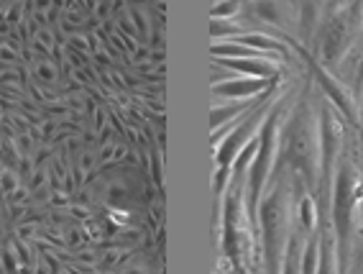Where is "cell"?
<instances>
[{
    "mask_svg": "<svg viewBox=\"0 0 363 274\" xmlns=\"http://www.w3.org/2000/svg\"><path fill=\"white\" fill-rule=\"evenodd\" d=\"M279 144L281 164L286 162L292 170H297L310 187L320 185V128L305 100H299L289 116Z\"/></svg>",
    "mask_w": 363,
    "mask_h": 274,
    "instance_id": "1",
    "label": "cell"
},
{
    "mask_svg": "<svg viewBox=\"0 0 363 274\" xmlns=\"http://www.w3.org/2000/svg\"><path fill=\"white\" fill-rule=\"evenodd\" d=\"M259 226L264 236V261L266 274H281L286 246H289V229H292V216H289V195H286L284 185L269 192L259 205Z\"/></svg>",
    "mask_w": 363,
    "mask_h": 274,
    "instance_id": "2",
    "label": "cell"
},
{
    "mask_svg": "<svg viewBox=\"0 0 363 274\" xmlns=\"http://www.w3.org/2000/svg\"><path fill=\"white\" fill-rule=\"evenodd\" d=\"M281 105L277 103L266 116L264 126L259 131V149L253 157L251 167H248V182H246V210L248 221L253 226H259V205L264 200V187L269 182L272 167L277 162V151H279V128H281Z\"/></svg>",
    "mask_w": 363,
    "mask_h": 274,
    "instance_id": "3",
    "label": "cell"
},
{
    "mask_svg": "<svg viewBox=\"0 0 363 274\" xmlns=\"http://www.w3.org/2000/svg\"><path fill=\"white\" fill-rule=\"evenodd\" d=\"M356 190L358 175L353 164L343 162L333 177V236L337 243V259H340V272L348 264L350 254V236H353V210H356Z\"/></svg>",
    "mask_w": 363,
    "mask_h": 274,
    "instance_id": "4",
    "label": "cell"
},
{
    "mask_svg": "<svg viewBox=\"0 0 363 274\" xmlns=\"http://www.w3.org/2000/svg\"><path fill=\"white\" fill-rule=\"evenodd\" d=\"M320 185L325 190H333V172H335L337 157H340V144H343V126L335 118L330 108L320 113Z\"/></svg>",
    "mask_w": 363,
    "mask_h": 274,
    "instance_id": "5",
    "label": "cell"
},
{
    "mask_svg": "<svg viewBox=\"0 0 363 274\" xmlns=\"http://www.w3.org/2000/svg\"><path fill=\"white\" fill-rule=\"evenodd\" d=\"M266 116H269V111H266V105H264V108H256L240 126H233V131L223 138V146L215 149V162H218V167H230V164L235 162V157L243 151V146L259 136Z\"/></svg>",
    "mask_w": 363,
    "mask_h": 274,
    "instance_id": "6",
    "label": "cell"
},
{
    "mask_svg": "<svg viewBox=\"0 0 363 274\" xmlns=\"http://www.w3.org/2000/svg\"><path fill=\"white\" fill-rule=\"evenodd\" d=\"M307 65H310L312 75H315V80H318V85L323 87V92L328 95V98H330V103L335 105L337 111L343 113L348 124L356 126L358 124V108H356V103H353V95L345 90L343 82H337V80L333 77L328 70H323V65H318L315 59L307 57Z\"/></svg>",
    "mask_w": 363,
    "mask_h": 274,
    "instance_id": "7",
    "label": "cell"
},
{
    "mask_svg": "<svg viewBox=\"0 0 363 274\" xmlns=\"http://www.w3.org/2000/svg\"><path fill=\"white\" fill-rule=\"evenodd\" d=\"M320 41H323V54L328 62H337V59L343 57L345 49L353 41L345 13H333L330 18H325L323 28H320Z\"/></svg>",
    "mask_w": 363,
    "mask_h": 274,
    "instance_id": "8",
    "label": "cell"
},
{
    "mask_svg": "<svg viewBox=\"0 0 363 274\" xmlns=\"http://www.w3.org/2000/svg\"><path fill=\"white\" fill-rule=\"evenodd\" d=\"M277 80H256V77H240L230 80V82H223V85H213L215 95H223V98H235V100H251L261 92H269L274 87Z\"/></svg>",
    "mask_w": 363,
    "mask_h": 274,
    "instance_id": "9",
    "label": "cell"
},
{
    "mask_svg": "<svg viewBox=\"0 0 363 274\" xmlns=\"http://www.w3.org/2000/svg\"><path fill=\"white\" fill-rule=\"evenodd\" d=\"M318 274H340L337 243L333 234L318 236Z\"/></svg>",
    "mask_w": 363,
    "mask_h": 274,
    "instance_id": "10",
    "label": "cell"
},
{
    "mask_svg": "<svg viewBox=\"0 0 363 274\" xmlns=\"http://www.w3.org/2000/svg\"><path fill=\"white\" fill-rule=\"evenodd\" d=\"M243 113H251V103L248 100H243V103H235V105H213V111H210V128L220 131L223 128H233L235 121H238Z\"/></svg>",
    "mask_w": 363,
    "mask_h": 274,
    "instance_id": "11",
    "label": "cell"
},
{
    "mask_svg": "<svg viewBox=\"0 0 363 274\" xmlns=\"http://www.w3.org/2000/svg\"><path fill=\"white\" fill-rule=\"evenodd\" d=\"M235 41V44H243V46H251V49H261V52H279L286 57V46L279 44L277 39H272V36H266V33H240L238 39H230Z\"/></svg>",
    "mask_w": 363,
    "mask_h": 274,
    "instance_id": "12",
    "label": "cell"
},
{
    "mask_svg": "<svg viewBox=\"0 0 363 274\" xmlns=\"http://www.w3.org/2000/svg\"><path fill=\"white\" fill-rule=\"evenodd\" d=\"M302 251H305L302 239L292 236V239H289V246H286L284 264H281V269H284L281 274H302Z\"/></svg>",
    "mask_w": 363,
    "mask_h": 274,
    "instance_id": "13",
    "label": "cell"
},
{
    "mask_svg": "<svg viewBox=\"0 0 363 274\" xmlns=\"http://www.w3.org/2000/svg\"><path fill=\"white\" fill-rule=\"evenodd\" d=\"M299 221H302V229L307 231V234H312L315 231V226H318V208H315V202H312V197H302L299 200Z\"/></svg>",
    "mask_w": 363,
    "mask_h": 274,
    "instance_id": "14",
    "label": "cell"
},
{
    "mask_svg": "<svg viewBox=\"0 0 363 274\" xmlns=\"http://www.w3.org/2000/svg\"><path fill=\"white\" fill-rule=\"evenodd\" d=\"M302 274H318V239H312L302 251Z\"/></svg>",
    "mask_w": 363,
    "mask_h": 274,
    "instance_id": "15",
    "label": "cell"
},
{
    "mask_svg": "<svg viewBox=\"0 0 363 274\" xmlns=\"http://www.w3.org/2000/svg\"><path fill=\"white\" fill-rule=\"evenodd\" d=\"M230 175H233V170H230V167H218V170H215L213 190H215V197H218V200H220L223 192L228 190V180H230Z\"/></svg>",
    "mask_w": 363,
    "mask_h": 274,
    "instance_id": "16",
    "label": "cell"
},
{
    "mask_svg": "<svg viewBox=\"0 0 363 274\" xmlns=\"http://www.w3.org/2000/svg\"><path fill=\"white\" fill-rule=\"evenodd\" d=\"M33 72L39 75L41 80H46V82H54V80H57V67H54L52 62H36Z\"/></svg>",
    "mask_w": 363,
    "mask_h": 274,
    "instance_id": "17",
    "label": "cell"
},
{
    "mask_svg": "<svg viewBox=\"0 0 363 274\" xmlns=\"http://www.w3.org/2000/svg\"><path fill=\"white\" fill-rule=\"evenodd\" d=\"M240 11V3H223V6H215L213 8V21H218L223 16V18H228V16H235Z\"/></svg>",
    "mask_w": 363,
    "mask_h": 274,
    "instance_id": "18",
    "label": "cell"
},
{
    "mask_svg": "<svg viewBox=\"0 0 363 274\" xmlns=\"http://www.w3.org/2000/svg\"><path fill=\"white\" fill-rule=\"evenodd\" d=\"M235 31H238V28H233L228 21H223V23H220V21H213V26H210V33H213L215 39H218L220 33H223V36H230V33H235Z\"/></svg>",
    "mask_w": 363,
    "mask_h": 274,
    "instance_id": "19",
    "label": "cell"
},
{
    "mask_svg": "<svg viewBox=\"0 0 363 274\" xmlns=\"http://www.w3.org/2000/svg\"><path fill=\"white\" fill-rule=\"evenodd\" d=\"M0 177H3V185H6V190L11 192V190L18 187V182H16L13 177H11V172H0Z\"/></svg>",
    "mask_w": 363,
    "mask_h": 274,
    "instance_id": "20",
    "label": "cell"
},
{
    "mask_svg": "<svg viewBox=\"0 0 363 274\" xmlns=\"http://www.w3.org/2000/svg\"><path fill=\"white\" fill-rule=\"evenodd\" d=\"M356 85L363 87V59H361V65H358V72H356Z\"/></svg>",
    "mask_w": 363,
    "mask_h": 274,
    "instance_id": "21",
    "label": "cell"
},
{
    "mask_svg": "<svg viewBox=\"0 0 363 274\" xmlns=\"http://www.w3.org/2000/svg\"><path fill=\"white\" fill-rule=\"evenodd\" d=\"M358 126H361V144H363V108H361V118H358Z\"/></svg>",
    "mask_w": 363,
    "mask_h": 274,
    "instance_id": "22",
    "label": "cell"
},
{
    "mask_svg": "<svg viewBox=\"0 0 363 274\" xmlns=\"http://www.w3.org/2000/svg\"><path fill=\"white\" fill-rule=\"evenodd\" d=\"M361 226H363V200H361Z\"/></svg>",
    "mask_w": 363,
    "mask_h": 274,
    "instance_id": "23",
    "label": "cell"
}]
</instances>
